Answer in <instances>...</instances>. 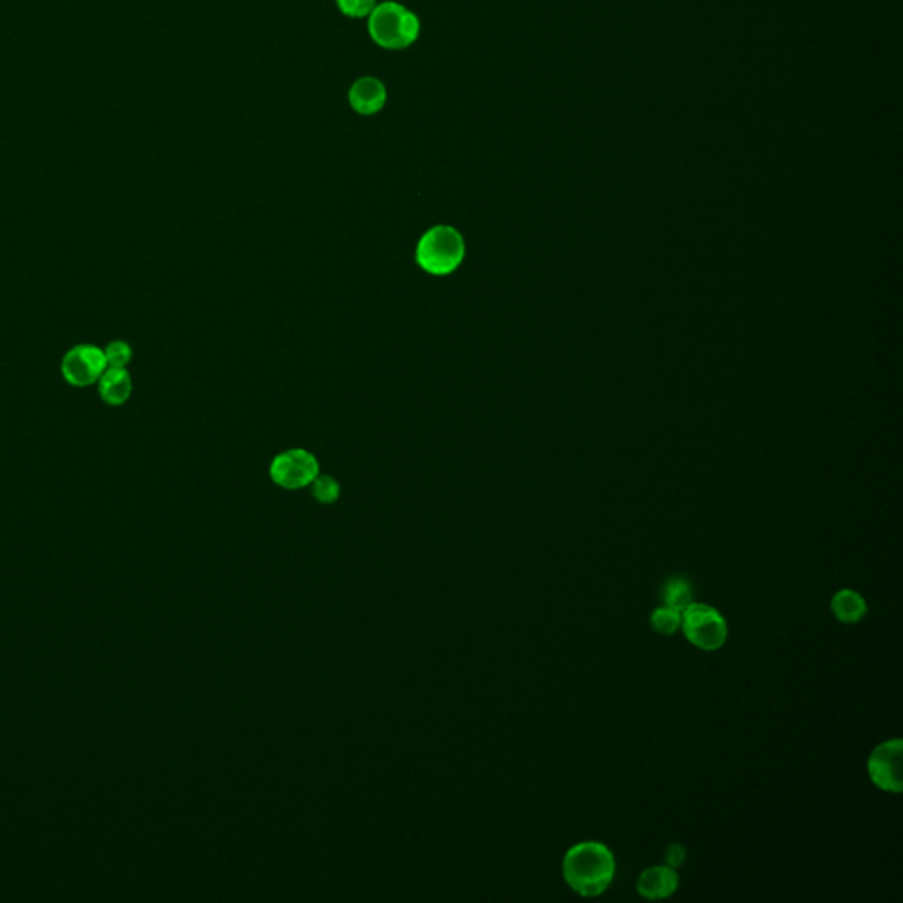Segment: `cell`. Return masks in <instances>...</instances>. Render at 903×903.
Wrapping results in <instances>:
<instances>
[{"mask_svg": "<svg viewBox=\"0 0 903 903\" xmlns=\"http://www.w3.org/2000/svg\"><path fill=\"white\" fill-rule=\"evenodd\" d=\"M651 625L658 634L672 635L681 627V612L671 607H658L651 614Z\"/></svg>", "mask_w": 903, "mask_h": 903, "instance_id": "5bb4252c", "label": "cell"}, {"mask_svg": "<svg viewBox=\"0 0 903 903\" xmlns=\"http://www.w3.org/2000/svg\"><path fill=\"white\" fill-rule=\"evenodd\" d=\"M320 475L318 459L304 448H292L276 456L270 464V477L283 489H302L311 486Z\"/></svg>", "mask_w": 903, "mask_h": 903, "instance_id": "5b68a950", "label": "cell"}, {"mask_svg": "<svg viewBox=\"0 0 903 903\" xmlns=\"http://www.w3.org/2000/svg\"><path fill=\"white\" fill-rule=\"evenodd\" d=\"M902 739H891L875 748L868 759V773L879 789L886 792L903 791Z\"/></svg>", "mask_w": 903, "mask_h": 903, "instance_id": "52a82bcc", "label": "cell"}, {"mask_svg": "<svg viewBox=\"0 0 903 903\" xmlns=\"http://www.w3.org/2000/svg\"><path fill=\"white\" fill-rule=\"evenodd\" d=\"M108 369L105 350L94 344H78L64 355L60 371L71 387H90L98 383Z\"/></svg>", "mask_w": 903, "mask_h": 903, "instance_id": "8992f818", "label": "cell"}, {"mask_svg": "<svg viewBox=\"0 0 903 903\" xmlns=\"http://www.w3.org/2000/svg\"><path fill=\"white\" fill-rule=\"evenodd\" d=\"M311 491H313L314 500L320 501L323 505H332L341 496L339 482H337L336 478L329 477V475H318V477L314 478L313 484H311Z\"/></svg>", "mask_w": 903, "mask_h": 903, "instance_id": "4fadbf2b", "label": "cell"}, {"mask_svg": "<svg viewBox=\"0 0 903 903\" xmlns=\"http://www.w3.org/2000/svg\"><path fill=\"white\" fill-rule=\"evenodd\" d=\"M108 367H127L133 360V348L126 341H113L105 348Z\"/></svg>", "mask_w": 903, "mask_h": 903, "instance_id": "9a60e30c", "label": "cell"}, {"mask_svg": "<svg viewBox=\"0 0 903 903\" xmlns=\"http://www.w3.org/2000/svg\"><path fill=\"white\" fill-rule=\"evenodd\" d=\"M466 246L456 228L440 224L427 230L417 246V263L433 276H448L463 263Z\"/></svg>", "mask_w": 903, "mask_h": 903, "instance_id": "7a4b0ae2", "label": "cell"}, {"mask_svg": "<svg viewBox=\"0 0 903 903\" xmlns=\"http://www.w3.org/2000/svg\"><path fill=\"white\" fill-rule=\"evenodd\" d=\"M680 879L671 866H653L644 870L637 881L639 895L648 900H664L676 893Z\"/></svg>", "mask_w": 903, "mask_h": 903, "instance_id": "ba28073f", "label": "cell"}, {"mask_svg": "<svg viewBox=\"0 0 903 903\" xmlns=\"http://www.w3.org/2000/svg\"><path fill=\"white\" fill-rule=\"evenodd\" d=\"M387 101V89L374 76H364L351 85L350 105L360 115L380 112Z\"/></svg>", "mask_w": 903, "mask_h": 903, "instance_id": "9c48e42d", "label": "cell"}, {"mask_svg": "<svg viewBox=\"0 0 903 903\" xmlns=\"http://www.w3.org/2000/svg\"><path fill=\"white\" fill-rule=\"evenodd\" d=\"M614 856L607 845L583 842L568 849L563 859V875L568 886L583 896H598L614 879Z\"/></svg>", "mask_w": 903, "mask_h": 903, "instance_id": "6da1fadb", "label": "cell"}, {"mask_svg": "<svg viewBox=\"0 0 903 903\" xmlns=\"http://www.w3.org/2000/svg\"><path fill=\"white\" fill-rule=\"evenodd\" d=\"M831 609L835 612L836 618L847 625L863 620L868 611L865 598L852 590L838 591L831 600Z\"/></svg>", "mask_w": 903, "mask_h": 903, "instance_id": "8fae6325", "label": "cell"}, {"mask_svg": "<svg viewBox=\"0 0 903 903\" xmlns=\"http://www.w3.org/2000/svg\"><path fill=\"white\" fill-rule=\"evenodd\" d=\"M337 8L351 18H364L376 8V0H337Z\"/></svg>", "mask_w": 903, "mask_h": 903, "instance_id": "2e32d148", "label": "cell"}, {"mask_svg": "<svg viewBox=\"0 0 903 903\" xmlns=\"http://www.w3.org/2000/svg\"><path fill=\"white\" fill-rule=\"evenodd\" d=\"M98 392L108 406L126 404L133 394V380L127 367H108L99 378Z\"/></svg>", "mask_w": 903, "mask_h": 903, "instance_id": "30bf717a", "label": "cell"}, {"mask_svg": "<svg viewBox=\"0 0 903 903\" xmlns=\"http://www.w3.org/2000/svg\"><path fill=\"white\" fill-rule=\"evenodd\" d=\"M685 858H687V851H685L683 845L672 844L669 845V849L665 851V861H667V866H671V868L683 865Z\"/></svg>", "mask_w": 903, "mask_h": 903, "instance_id": "e0dca14e", "label": "cell"}, {"mask_svg": "<svg viewBox=\"0 0 903 903\" xmlns=\"http://www.w3.org/2000/svg\"><path fill=\"white\" fill-rule=\"evenodd\" d=\"M369 34L381 48L403 50L420 36V20L397 2H383L369 15Z\"/></svg>", "mask_w": 903, "mask_h": 903, "instance_id": "3957f363", "label": "cell"}, {"mask_svg": "<svg viewBox=\"0 0 903 903\" xmlns=\"http://www.w3.org/2000/svg\"><path fill=\"white\" fill-rule=\"evenodd\" d=\"M681 628L688 641L699 650H720L727 641V623L724 616L711 605L692 604L681 612Z\"/></svg>", "mask_w": 903, "mask_h": 903, "instance_id": "277c9868", "label": "cell"}, {"mask_svg": "<svg viewBox=\"0 0 903 903\" xmlns=\"http://www.w3.org/2000/svg\"><path fill=\"white\" fill-rule=\"evenodd\" d=\"M665 607H671L674 611L683 612L688 605L692 604V588L690 584L681 579V577H672L665 584L664 590Z\"/></svg>", "mask_w": 903, "mask_h": 903, "instance_id": "7c38bea8", "label": "cell"}]
</instances>
